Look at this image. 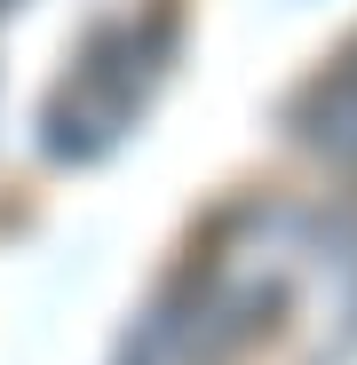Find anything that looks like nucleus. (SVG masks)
I'll return each instance as SVG.
<instances>
[{
  "label": "nucleus",
  "mask_w": 357,
  "mask_h": 365,
  "mask_svg": "<svg viewBox=\"0 0 357 365\" xmlns=\"http://www.w3.org/2000/svg\"><path fill=\"white\" fill-rule=\"evenodd\" d=\"M175 0H0V238L143 103Z\"/></svg>",
  "instance_id": "1"
}]
</instances>
